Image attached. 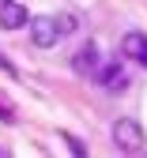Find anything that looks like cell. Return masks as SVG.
<instances>
[{"label":"cell","mask_w":147,"mask_h":158,"mask_svg":"<svg viewBox=\"0 0 147 158\" xmlns=\"http://www.w3.org/2000/svg\"><path fill=\"white\" fill-rule=\"evenodd\" d=\"M30 38H34L38 49H53L57 38H64V34H60L57 15H34V19H30Z\"/></svg>","instance_id":"1"},{"label":"cell","mask_w":147,"mask_h":158,"mask_svg":"<svg viewBox=\"0 0 147 158\" xmlns=\"http://www.w3.org/2000/svg\"><path fill=\"white\" fill-rule=\"evenodd\" d=\"M113 143L121 151H140L143 147V128L132 117H121V121H113Z\"/></svg>","instance_id":"2"},{"label":"cell","mask_w":147,"mask_h":158,"mask_svg":"<svg viewBox=\"0 0 147 158\" xmlns=\"http://www.w3.org/2000/svg\"><path fill=\"white\" fill-rule=\"evenodd\" d=\"M94 79L106 90H124L128 87V72H124V64L121 60H110V64H98V72H94Z\"/></svg>","instance_id":"3"},{"label":"cell","mask_w":147,"mask_h":158,"mask_svg":"<svg viewBox=\"0 0 147 158\" xmlns=\"http://www.w3.org/2000/svg\"><path fill=\"white\" fill-rule=\"evenodd\" d=\"M27 23H30L27 8L19 4V0H4V8H0V27H4V30H19V27H27Z\"/></svg>","instance_id":"4"},{"label":"cell","mask_w":147,"mask_h":158,"mask_svg":"<svg viewBox=\"0 0 147 158\" xmlns=\"http://www.w3.org/2000/svg\"><path fill=\"white\" fill-rule=\"evenodd\" d=\"M121 53L128 56V60H140V64H147V34H140V30L124 34V42H121Z\"/></svg>","instance_id":"5"},{"label":"cell","mask_w":147,"mask_h":158,"mask_svg":"<svg viewBox=\"0 0 147 158\" xmlns=\"http://www.w3.org/2000/svg\"><path fill=\"white\" fill-rule=\"evenodd\" d=\"M72 68L79 72V75H91V72H98V45L91 42V45H83L76 56H72Z\"/></svg>","instance_id":"6"},{"label":"cell","mask_w":147,"mask_h":158,"mask_svg":"<svg viewBox=\"0 0 147 158\" xmlns=\"http://www.w3.org/2000/svg\"><path fill=\"white\" fill-rule=\"evenodd\" d=\"M57 23H60V34H72L76 30V15H57Z\"/></svg>","instance_id":"7"}]
</instances>
